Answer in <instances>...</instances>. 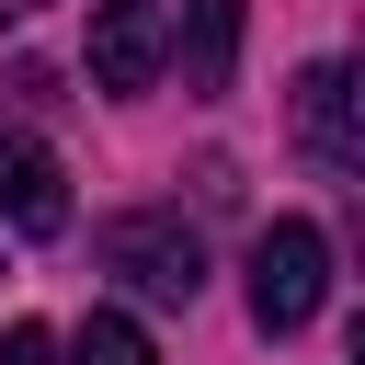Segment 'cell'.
Here are the masks:
<instances>
[{
  "label": "cell",
  "mask_w": 365,
  "mask_h": 365,
  "mask_svg": "<svg viewBox=\"0 0 365 365\" xmlns=\"http://www.w3.org/2000/svg\"><path fill=\"white\" fill-rule=\"evenodd\" d=\"M57 354H68V365H160V354H148V331H137L125 308H91V319H80Z\"/></svg>",
  "instance_id": "obj_7"
},
{
  "label": "cell",
  "mask_w": 365,
  "mask_h": 365,
  "mask_svg": "<svg viewBox=\"0 0 365 365\" xmlns=\"http://www.w3.org/2000/svg\"><path fill=\"white\" fill-rule=\"evenodd\" d=\"M0 228H11V240H57V228H68V160H57L23 114H0Z\"/></svg>",
  "instance_id": "obj_4"
},
{
  "label": "cell",
  "mask_w": 365,
  "mask_h": 365,
  "mask_svg": "<svg viewBox=\"0 0 365 365\" xmlns=\"http://www.w3.org/2000/svg\"><path fill=\"white\" fill-rule=\"evenodd\" d=\"M0 365H68V354H57L46 319H11V331H0Z\"/></svg>",
  "instance_id": "obj_8"
},
{
  "label": "cell",
  "mask_w": 365,
  "mask_h": 365,
  "mask_svg": "<svg viewBox=\"0 0 365 365\" xmlns=\"http://www.w3.org/2000/svg\"><path fill=\"white\" fill-rule=\"evenodd\" d=\"M319 308H331V240H319V217H274L251 240V331L297 342Z\"/></svg>",
  "instance_id": "obj_2"
},
{
  "label": "cell",
  "mask_w": 365,
  "mask_h": 365,
  "mask_svg": "<svg viewBox=\"0 0 365 365\" xmlns=\"http://www.w3.org/2000/svg\"><path fill=\"white\" fill-rule=\"evenodd\" d=\"M103 274L125 285V297H148V308H194L205 297V240L182 228V205H125V217H103Z\"/></svg>",
  "instance_id": "obj_1"
},
{
  "label": "cell",
  "mask_w": 365,
  "mask_h": 365,
  "mask_svg": "<svg viewBox=\"0 0 365 365\" xmlns=\"http://www.w3.org/2000/svg\"><path fill=\"white\" fill-rule=\"evenodd\" d=\"M160 68H171V11L160 0H91V91L137 103Z\"/></svg>",
  "instance_id": "obj_3"
},
{
  "label": "cell",
  "mask_w": 365,
  "mask_h": 365,
  "mask_svg": "<svg viewBox=\"0 0 365 365\" xmlns=\"http://www.w3.org/2000/svg\"><path fill=\"white\" fill-rule=\"evenodd\" d=\"M297 148H308L331 182H365V114H354V68H342V57H319V68L297 80Z\"/></svg>",
  "instance_id": "obj_5"
},
{
  "label": "cell",
  "mask_w": 365,
  "mask_h": 365,
  "mask_svg": "<svg viewBox=\"0 0 365 365\" xmlns=\"http://www.w3.org/2000/svg\"><path fill=\"white\" fill-rule=\"evenodd\" d=\"M240 23H251V0H182L171 57H182V91H194V103H228V80H240Z\"/></svg>",
  "instance_id": "obj_6"
}]
</instances>
